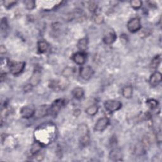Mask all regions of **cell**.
<instances>
[{"label": "cell", "instance_id": "3", "mask_svg": "<svg viewBox=\"0 0 162 162\" xmlns=\"http://www.w3.org/2000/svg\"><path fill=\"white\" fill-rule=\"evenodd\" d=\"M65 101L63 99H58L54 101L49 107V114L53 116H57L65 105Z\"/></svg>", "mask_w": 162, "mask_h": 162}, {"label": "cell", "instance_id": "2", "mask_svg": "<svg viewBox=\"0 0 162 162\" xmlns=\"http://www.w3.org/2000/svg\"><path fill=\"white\" fill-rule=\"evenodd\" d=\"M122 103L117 100H108L104 103L105 109L110 112H114L120 110L122 108Z\"/></svg>", "mask_w": 162, "mask_h": 162}, {"label": "cell", "instance_id": "15", "mask_svg": "<svg viewBox=\"0 0 162 162\" xmlns=\"http://www.w3.org/2000/svg\"><path fill=\"white\" fill-rule=\"evenodd\" d=\"M48 48H49V44L46 41L44 40H41L38 42V49L40 53H44L46 52Z\"/></svg>", "mask_w": 162, "mask_h": 162}, {"label": "cell", "instance_id": "25", "mask_svg": "<svg viewBox=\"0 0 162 162\" xmlns=\"http://www.w3.org/2000/svg\"><path fill=\"white\" fill-rule=\"evenodd\" d=\"M143 3L141 1H140V0H133V1L131 2V6L136 10L139 9L142 6Z\"/></svg>", "mask_w": 162, "mask_h": 162}, {"label": "cell", "instance_id": "19", "mask_svg": "<svg viewBox=\"0 0 162 162\" xmlns=\"http://www.w3.org/2000/svg\"><path fill=\"white\" fill-rule=\"evenodd\" d=\"M88 39L86 38H82L79 41L77 47L79 49L81 50V52H84L88 48Z\"/></svg>", "mask_w": 162, "mask_h": 162}, {"label": "cell", "instance_id": "4", "mask_svg": "<svg viewBox=\"0 0 162 162\" xmlns=\"http://www.w3.org/2000/svg\"><path fill=\"white\" fill-rule=\"evenodd\" d=\"M127 26L129 32L134 33L141 29V20L139 18H133L128 22Z\"/></svg>", "mask_w": 162, "mask_h": 162}, {"label": "cell", "instance_id": "18", "mask_svg": "<svg viewBox=\"0 0 162 162\" xmlns=\"http://www.w3.org/2000/svg\"><path fill=\"white\" fill-rule=\"evenodd\" d=\"M122 93L124 98L127 99H129L132 96L133 89L131 86H125V87L123 88Z\"/></svg>", "mask_w": 162, "mask_h": 162}, {"label": "cell", "instance_id": "5", "mask_svg": "<svg viewBox=\"0 0 162 162\" xmlns=\"http://www.w3.org/2000/svg\"><path fill=\"white\" fill-rule=\"evenodd\" d=\"M49 87L56 91H59L63 90L65 88L67 87V84L65 82H63L62 81L60 80H51L49 82Z\"/></svg>", "mask_w": 162, "mask_h": 162}, {"label": "cell", "instance_id": "10", "mask_svg": "<svg viewBox=\"0 0 162 162\" xmlns=\"http://www.w3.org/2000/svg\"><path fill=\"white\" fill-rule=\"evenodd\" d=\"M72 60L75 63L80 65H82L85 62L86 55L84 53V52L81 51L76 53L72 56Z\"/></svg>", "mask_w": 162, "mask_h": 162}, {"label": "cell", "instance_id": "21", "mask_svg": "<svg viewBox=\"0 0 162 162\" xmlns=\"http://www.w3.org/2000/svg\"><path fill=\"white\" fill-rule=\"evenodd\" d=\"M98 106L95 105L89 106L87 109L85 110V112L87 113L89 115L93 116L98 113Z\"/></svg>", "mask_w": 162, "mask_h": 162}, {"label": "cell", "instance_id": "26", "mask_svg": "<svg viewBox=\"0 0 162 162\" xmlns=\"http://www.w3.org/2000/svg\"><path fill=\"white\" fill-rule=\"evenodd\" d=\"M93 21L97 24H101L103 22L104 18L102 15L97 14L93 17Z\"/></svg>", "mask_w": 162, "mask_h": 162}, {"label": "cell", "instance_id": "29", "mask_svg": "<svg viewBox=\"0 0 162 162\" xmlns=\"http://www.w3.org/2000/svg\"><path fill=\"white\" fill-rule=\"evenodd\" d=\"M16 3H17V2L13 1V0H5V1H3V5L5 7H6V8H9L10 7H12Z\"/></svg>", "mask_w": 162, "mask_h": 162}, {"label": "cell", "instance_id": "23", "mask_svg": "<svg viewBox=\"0 0 162 162\" xmlns=\"http://www.w3.org/2000/svg\"><path fill=\"white\" fill-rule=\"evenodd\" d=\"M39 81H40V74L39 73L36 72L33 74V75H32V77L31 78L30 84L32 85V86L37 85L39 82Z\"/></svg>", "mask_w": 162, "mask_h": 162}, {"label": "cell", "instance_id": "31", "mask_svg": "<svg viewBox=\"0 0 162 162\" xmlns=\"http://www.w3.org/2000/svg\"><path fill=\"white\" fill-rule=\"evenodd\" d=\"M0 52H1V54H4L6 52V49L3 45L1 46V48H0Z\"/></svg>", "mask_w": 162, "mask_h": 162}, {"label": "cell", "instance_id": "24", "mask_svg": "<svg viewBox=\"0 0 162 162\" xmlns=\"http://www.w3.org/2000/svg\"><path fill=\"white\" fill-rule=\"evenodd\" d=\"M24 5L28 10H32L36 7V2L32 0H26L24 2Z\"/></svg>", "mask_w": 162, "mask_h": 162}, {"label": "cell", "instance_id": "32", "mask_svg": "<svg viewBox=\"0 0 162 162\" xmlns=\"http://www.w3.org/2000/svg\"><path fill=\"white\" fill-rule=\"evenodd\" d=\"M156 138H157V140H158V141L159 143L161 142V131H160L158 132V134H157V136H156Z\"/></svg>", "mask_w": 162, "mask_h": 162}, {"label": "cell", "instance_id": "6", "mask_svg": "<svg viewBox=\"0 0 162 162\" xmlns=\"http://www.w3.org/2000/svg\"><path fill=\"white\" fill-rule=\"evenodd\" d=\"M94 74L93 69L91 67L82 66L80 69V76L84 80H89Z\"/></svg>", "mask_w": 162, "mask_h": 162}, {"label": "cell", "instance_id": "20", "mask_svg": "<svg viewBox=\"0 0 162 162\" xmlns=\"http://www.w3.org/2000/svg\"><path fill=\"white\" fill-rule=\"evenodd\" d=\"M161 61V55H158L155 56L151 63V68L153 69H156L158 66L160 65V64Z\"/></svg>", "mask_w": 162, "mask_h": 162}, {"label": "cell", "instance_id": "7", "mask_svg": "<svg viewBox=\"0 0 162 162\" xmlns=\"http://www.w3.org/2000/svg\"><path fill=\"white\" fill-rule=\"evenodd\" d=\"M109 123L110 121L109 120V118L106 117H103L100 118L94 125V131L98 132H101L104 131L108 127V125H109Z\"/></svg>", "mask_w": 162, "mask_h": 162}, {"label": "cell", "instance_id": "9", "mask_svg": "<svg viewBox=\"0 0 162 162\" xmlns=\"http://www.w3.org/2000/svg\"><path fill=\"white\" fill-rule=\"evenodd\" d=\"M161 73L159 72H155L151 75L149 79V83L153 87H155V86H157L161 82Z\"/></svg>", "mask_w": 162, "mask_h": 162}, {"label": "cell", "instance_id": "1", "mask_svg": "<svg viewBox=\"0 0 162 162\" xmlns=\"http://www.w3.org/2000/svg\"><path fill=\"white\" fill-rule=\"evenodd\" d=\"M25 66H26L25 62H22V61L11 62L10 61L9 70L10 71L12 74L14 75H17L23 72V70L25 69Z\"/></svg>", "mask_w": 162, "mask_h": 162}, {"label": "cell", "instance_id": "28", "mask_svg": "<svg viewBox=\"0 0 162 162\" xmlns=\"http://www.w3.org/2000/svg\"><path fill=\"white\" fill-rule=\"evenodd\" d=\"M73 70L72 68H66L65 69L63 72V75H64V77H68L69 76H71V75L73 74Z\"/></svg>", "mask_w": 162, "mask_h": 162}, {"label": "cell", "instance_id": "16", "mask_svg": "<svg viewBox=\"0 0 162 162\" xmlns=\"http://www.w3.org/2000/svg\"><path fill=\"white\" fill-rule=\"evenodd\" d=\"M72 95L75 99L81 100L84 95V91L82 88H75L72 91Z\"/></svg>", "mask_w": 162, "mask_h": 162}, {"label": "cell", "instance_id": "27", "mask_svg": "<svg viewBox=\"0 0 162 162\" xmlns=\"http://www.w3.org/2000/svg\"><path fill=\"white\" fill-rule=\"evenodd\" d=\"M8 29V24H7V20L6 18H3L1 22V30H2V34H3L4 32H6Z\"/></svg>", "mask_w": 162, "mask_h": 162}, {"label": "cell", "instance_id": "13", "mask_svg": "<svg viewBox=\"0 0 162 162\" xmlns=\"http://www.w3.org/2000/svg\"><path fill=\"white\" fill-rule=\"evenodd\" d=\"M110 159L112 161H121L122 158L121 151L119 149H113L111 151L109 155Z\"/></svg>", "mask_w": 162, "mask_h": 162}, {"label": "cell", "instance_id": "22", "mask_svg": "<svg viewBox=\"0 0 162 162\" xmlns=\"http://www.w3.org/2000/svg\"><path fill=\"white\" fill-rule=\"evenodd\" d=\"M146 105L150 109L154 110L158 107V102L154 99H149L146 101Z\"/></svg>", "mask_w": 162, "mask_h": 162}, {"label": "cell", "instance_id": "8", "mask_svg": "<svg viewBox=\"0 0 162 162\" xmlns=\"http://www.w3.org/2000/svg\"><path fill=\"white\" fill-rule=\"evenodd\" d=\"M35 110L29 106H24L20 110V115L24 118H29L35 115Z\"/></svg>", "mask_w": 162, "mask_h": 162}, {"label": "cell", "instance_id": "17", "mask_svg": "<svg viewBox=\"0 0 162 162\" xmlns=\"http://www.w3.org/2000/svg\"><path fill=\"white\" fill-rule=\"evenodd\" d=\"M151 144H152V141H151L149 136L148 135L144 136L142 139L141 145L142 146L145 152L150 148Z\"/></svg>", "mask_w": 162, "mask_h": 162}, {"label": "cell", "instance_id": "12", "mask_svg": "<svg viewBox=\"0 0 162 162\" xmlns=\"http://www.w3.org/2000/svg\"><path fill=\"white\" fill-rule=\"evenodd\" d=\"M116 39H117V36L113 31L108 32L106 35L104 36L103 38V41L105 44L109 45L113 44Z\"/></svg>", "mask_w": 162, "mask_h": 162}, {"label": "cell", "instance_id": "30", "mask_svg": "<svg viewBox=\"0 0 162 162\" xmlns=\"http://www.w3.org/2000/svg\"><path fill=\"white\" fill-rule=\"evenodd\" d=\"M97 7H98V6H97V5L94 2H91L89 5L88 8L90 12H94L95 11L97 10Z\"/></svg>", "mask_w": 162, "mask_h": 162}, {"label": "cell", "instance_id": "11", "mask_svg": "<svg viewBox=\"0 0 162 162\" xmlns=\"http://www.w3.org/2000/svg\"><path fill=\"white\" fill-rule=\"evenodd\" d=\"M49 107L48 105L40 106L35 111V115L37 117H43L49 113Z\"/></svg>", "mask_w": 162, "mask_h": 162}, {"label": "cell", "instance_id": "14", "mask_svg": "<svg viewBox=\"0 0 162 162\" xmlns=\"http://www.w3.org/2000/svg\"><path fill=\"white\" fill-rule=\"evenodd\" d=\"M89 143H90V137L89 133L88 131H85V132L82 134L80 137V143L82 146L85 147L89 145Z\"/></svg>", "mask_w": 162, "mask_h": 162}]
</instances>
